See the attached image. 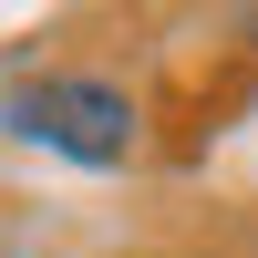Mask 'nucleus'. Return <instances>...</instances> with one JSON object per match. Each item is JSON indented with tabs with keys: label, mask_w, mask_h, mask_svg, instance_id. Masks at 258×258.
I'll use <instances>...</instances> for the list:
<instances>
[{
	"label": "nucleus",
	"mask_w": 258,
	"mask_h": 258,
	"mask_svg": "<svg viewBox=\"0 0 258 258\" xmlns=\"http://www.w3.org/2000/svg\"><path fill=\"white\" fill-rule=\"evenodd\" d=\"M0 135H21V145H41V155L103 176V165H135L145 114H135V93H124L114 73H21L11 93H0Z\"/></svg>",
	"instance_id": "f257e3e1"
}]
</instances>
